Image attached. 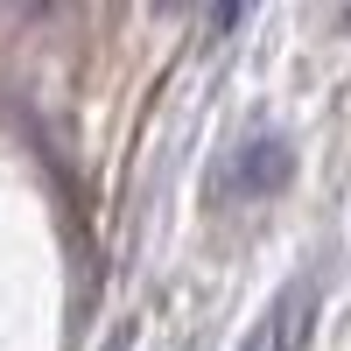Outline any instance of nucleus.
Returning a JSON list of instances; mask_svg holds the SVG:
<instances>
[{"instance_id":"f03ea898","label":"nucleus","mask_w":351,"mask_h":351,"mask_svg":"<svg viewBox=\"0 0 351 351\" xmlns=\"http://www.w3.org/2000/svg\"><path fill=\"white\" fill-rule=\"evenodd\" d=\"M302 337H309V281L288 288V295L260 316V330H253L239 351H302Z\"/></svg>"},{"instance_id":"f257e3e1","label":"nucleus","mask_w":351,"mask_h":351,"mask_svg":"<svg viewBox=\"0 0 351 351\" xmlns=\"http://www.w3.org/2000/svg\"><path fill=\"white\" fill-rule=\"evenodd\" d=\"M288 176H295L288 141H281V134H253V141H239V148L225 155V169H218V197H225V204H253V197L288 190Z\"/></svg>"}]
</instances>
